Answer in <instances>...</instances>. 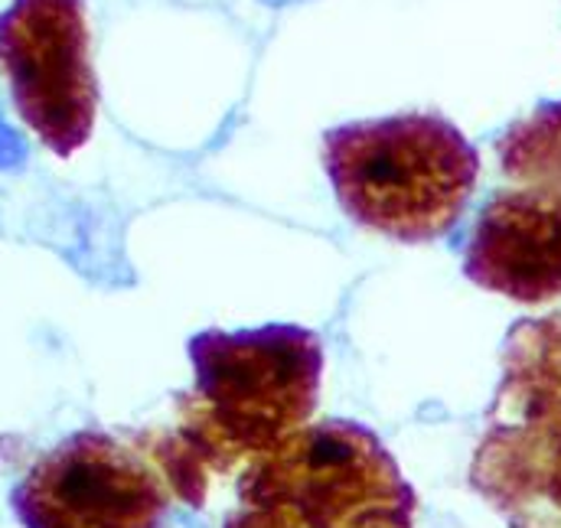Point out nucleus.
Listing matches in <instances>:
<instances>
[{
  "mask_svg": "<svg viewBox=\"0 0 561 528\" xmlns=\"http://www.w3.org/2000/svg\"><path fill=\"white\" fill-rule=\"evenodd\" d=\"M323 170L359 229L419 245L457 226L480 157L437 115H392L323 134Z\"/></svg>",
  "mask_w": 561,
  "mask_h": 528,
  "instance_id": "f257e3e1",
  "label": "nucleus"
},
{
  "mask_svg": "<svg viewBox=\"0 0 561 528\" xmlns=\"http://www.w3.org/2000/svg\"><path fill=\"white\" fill-rule=\"evenodd\" d=\"M190 359L196 398L186 431L209 447L268 454L313 414L323 349L310 330H209L190 340Z\"/></svg>",
  "mask_w": 561,
  "mask_h": 528,
  "instance_id": "f03ea898",
  "label": "nucleus"
},
{
  "mask_svg": "<svg viewBox=\"0 0 561 528\" xmlns=\"http://www.w3.org/2000/svg\"><path fill=\"white\" fill-rule=\"evenodd\" d=\"M245 496L278 503L307 528H396L409 493L373 431L350 421L300 427L265 454Z\"/></svg>",
  "mask_w": 561,
  "mask_h": 528,
  "instance_id": "7ed1b4c3",
  "label": "nucleus"
},
{
  "mask_svg": "<svg viewBox=\"0 0 561 528\" xmlns=\"http://www.w3.org/2000/svg\"><path fill=\"white\" fill-rule=\"evenodd\" d=\"M510 176L529 183L486 203L467 252V274L516 300L561 294V102L500 144Z\"/></svg>",
  "mask_w": 561,
  "mask_h": 528,
  "instance_id": "20e7f679",
  "label": "nucleus"
},
{
  "mask_svg": "<svg viewBox=\"0 0 561 528\" xmlns=\"http://www.w3.org/2000/svg\"><path fill=\"white\" fill-rule=\"evenodd\" d=\"M0 72L16 115L56 157L85 147L99 82L82 0H13L0 13Z\"/></svg>",
  "mask_w": 561,
  "mask_h": 528,
  "instance_id": "39448f33",
  "label": "nucleus"
},
{
  "mask_svg": "<svg viewBox=\"0 0 561 528\" xmlns=\"http://www.w3.org/2000/svg\"><path fill=\"white\" fill-rule=\"evenodd\" d=\"M13 513L26 528H160L167 493L138 450L82 431L30 467Z\"/></svg>",
  "mask_w": 561,
  "mask_h": 528,
  "instance_id": "423d86ee",
  "label": "nucleus"
},
{
  "mask_svg": "<svg viewBox=\"0 0 561 528\" xmlns=\"http://www.w3.org/2000/svg\"><path fill=\"white\" fill-rule=\"evenodd\" d=\"M20 157H23V144H20V137L10 131V128H3V125H0V167L16 163Z\"/></svg>",
  "mask_w": 561,
  "mask_h": 528,
  "instance_id": "0eeeda50",
  "label": "nucleus"
}]
</instances>
